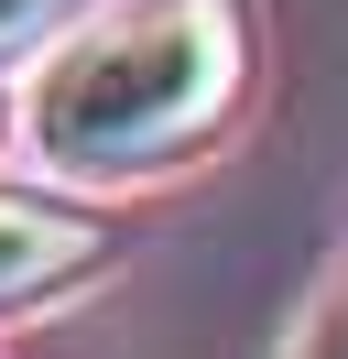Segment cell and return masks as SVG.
<instances>
[{"label":"cell","instance_id":"1","mask_svg":"<svg viewBox=\"0 0 348 359\" xmlns=\"http://www.w3.org/2000/svg\"><path fill=\"white\" fill-rule=\"evenodd\" d=\"M250 98V0H120L65 33L33 76V163L87 185H130L207 153Z\"/></svg>","mask_w":348,"mask_h":359},{"label":"cell","instance_id":"2","mask_svg":"<svg viewBox=\"0 0 348 359\" xmlns=\"http://www.w3.org/2000/svg\"><path fill=\"white\" fill-rule=\"evenodd\" d=\"M109 229L76 218V207H44V196H0V305H44L65 294L76 272H98Z\"/></svg>","mask_w":348,"mask_h":359},{"label":"cell","instance_id":"3","mask_svg":"<svg viewBox=\"0 0 348 359\" xmlns=\"http://www.w3.org/2000/svg\"><path fill=\"white\" fill-rule=\"evenodd\" d=\"M55 11H65V0H0V55H11V44H33Z\"/></svg>","mask_w":348,"mask_h":359},{"label":"cell","instance_id":"4","mask_svg":"<svg viewBox=\"0 0 348 359\" xmlns=\"http://www.w3.org/2000/svg\"><path fill=\"white\" fill-rule=\"evenodd\" d=\"M294 359H348V294L316 316V327H304V348H294Z\"/></svg>","mask_w":348,"mask_h":359}]
</instances>
